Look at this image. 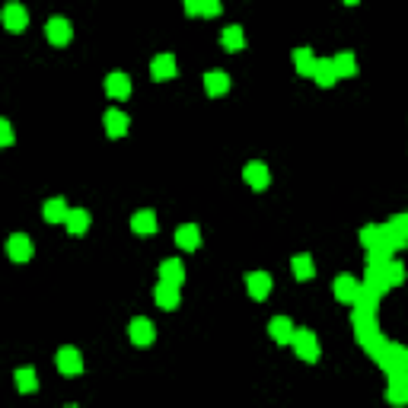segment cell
<instances>
[{"instance_id":"obj_1","label":"cell","mask_w":408,"mask_h":408,"mask_svg":"<svg viewBox=\"0 0 408 408\" xmlns=\"http://www.w3.org/2000/svg\"><path fill=\"white\" fill-rule=\"evenodd\" d=\"M293 351H297V358H303L307 364H316L319 360V338L309 329H297L293 332Z\"/></svg>"},{"instance_id":"obj_2","label":"cell","mask_w":408,"mask_h":408,"mask_svg":"<svg viewBox=\"0 0 408 408\" xmlns=\"http://www.w3.org/2000/svg\"><path fill=\"white\" fill-rule=\"evenodd\" d=\"M128 338H131V344H137V348H147V344H153V338H157V329H153L150 319H131L128 322Z\"/></svg>"},{"instance_id":"obj_3","label":"cell","mask_w":408,"mask_h":408,"mask_svg":"<svg viewBox=\"0 0 408 408\" xmlns=\"http://www.w3.org/2000/svg\"><path fill=\"white\" fill-rule=\"evenodd\" d=\"M242 179H246V185H249V188H255V192H265L268 182H271V173H268V166L262 163V159H252V163H246V169H242Z\"/></svg>"},{"instance_id":"obj_4","label":"cell","mask_w":408,"mask_h":408,"mask_svg":"<svg viewBox=\"0 0 408 408\" xmlns=\"http://www.w3.org/2000/svg\"><path fill=\"white\" fill-rule=\"evenodd\" d=\"M45 39H48L51 45H67L74 39V26L67 23L64 17H51L48 23H45Z\"/></svg>"},{"instance_id":"obj_5","label":"cell","mask_w":408,"mask_h":408,"mask_svg":"<svg viewBox=\"0 0 408 408\" xmlns=\"http://www.w3.org/2000/svg\"><path fill=\"white\" fill-rule=\"evenodd\" d=\"M55 364H58V370L64 376H80L84 373V354L77 348H61L58 358H55Z\"/></svg>"},{"instance_id":"obj_6","label":"cell","mask_w":408,"mask_h":408,"mask_svg":"<svg viewBox=\"0 0 408 408\" xmlns=\"http://www.w3.org/2000/svg\"><path fill=\"white\" fill-rule=\"evenodd\" d=\"M32 252H35V246H32V240H29L26 233H13L7 240V255L13 258V262H19V265H23V262H29V258H32Z\"/></svg>"},{"instance_id":"obj_7","label":"cell","mask_w":408,"mask_h":408,"mask_svg":"<svg viewBox=\"0 0 408 408\" xmlns=\"http://www.w3.org/2000/svg\"><path fill=\"white\" fill-rule=\"evenodd\" d=\"M246 291H249L252 300H268V293H271V275L268 271H249L246 275Z\"/></svg>"},{"instance_id":"obj_8","label":"cell","mask_w":408,"mask_h":408,"mask_svg":"<svg viewBox=\"0 0 408 408\" xmlns=\"http://www.w3.org/2000/svg\"><path fill=\"white\" fill-rule=\"evenodd\" d=\"M3 26H7L10 32H23L26 26H29V13H26L23 3L10 0L7 7H3Z\"/></svg>"},{"instance_id":"obj_9","label":"cell","mask_w":408,"mask_h":408,"mask_svg":"<svg viewBox=\"0 0 408 408\" xmlns=\"http://www.w3.org/2000/svg\"><path fill=\"white\" fill-rule=\"evenodd\" d=\"M360 291H364V287H360V281L354 275H342L338 281H335V297H338L342 303H358Z\"/></svg>"},{"instance_id":"obj_10","label":"cell","mask_w":408,"mask_h":408,"mask_svg":"<svg viewBox=\"0 0 408 408\" xmlns=\"http://www.w3.org/2000/svg\"><path fill=\"white\" fill-rule=\"evenodd\" d=\"M153 300H157V307H163V309H179V303H182V293H179V287H175V284L159 281L157 291H153Z\"/></svg>"},{"instance_id":"obj_11","label":"cell","mask_w":408,"mask_h":408,"mask_svg":"<svg viewBox=\"0 0 408 408\" xmlns=\"http://www.w3.org/2000/svg\"><path fill=\"white\" fill-rule=\"evenodd\" d=\"M106 93L112 96V99H128V96H131V77L122 74V70L108 74L106 77Z\"/></svg>"},{"instance_id":"obj_12","label":"cell","mask_w":408,"mask_h":408,"mask_svg":"<svg viewBox=\"0 0 408 408\" xmlns=\"http://www.w3.org/2000/svg\"><path fill=\"white\" fill-rule=\"evenodd\" d=\"M150 77L157 80V84L173 80V77H175V58H173V55H157V58L150 61Z\"/></svg>"},{"instance_id":"obj_13","label":"cell","mask_w":408,"mask_h":408,"mask_svg":"<svg viewBox=\"0 0 408 408\" xmlns=\"http://www.w3.org/2000/svg\"><path fill=\"white\" fill-rule=\"evenodd\" d=\"M268 332H271V338H275L278 344H293V322L287 316H275L271 322H268Z\"/></svg>"},{"instance_id":"obj_14","label":"cell","mask_w":408,"mask_h":408,"mask_svg":"<svg viewBox=\"0 0 408 408\" xmlns=\"http://www.w3.org/2000/svg\"><path fill=\"white\" fill-rule=\"evenodd\" d=\"M67 214H70V208H67L64 198H48L42 208V217L45 224H67Z\"/></svg>"},{"instance_id":"obj_15","label":"cell","mask_w":408,"mask_h":408,"mask_svg":"<svg viewBox=\"0 0 408 408\" xmlns=\"http://www.w3.org/2000/svg\"><path fill=\"white\" fill-rule=\"evenodd\" d=\"M102 125H106V134H108V137H125V134H128V125H131V122H128L125 112H118V108H108V112H106V122H102Z\"/></svg>"},{"instance_id":"obj_16","label":"cell","mask_w":408,"mask_h":408,"mask_svg":"<svg viewBox=\"0 0 408 408\" xmlns=\"http://www.w3.org/2000/svg\"><path fill=\"white\" fill-rule=\"evenodd\" d=\"M175 246H179V249H185V252H195L201 246V230L195 224L179 226V230H175Z\"/></svg>"},{"instance_id":"obj_17","label":"cell","mask_w":408,"mask_h":408,"mask_svg":"<svg viewBox=\"0 0 408 408\" xmlns=\"http://www.w3.org/2000/svg\"><path fill=\"white\" fill-rule=\"evenodd\" d=\"M159 281H166V284H175V287H182V281H185V265L179 262V258H166V262L159 265Z\"/></svg>"},{"instance_id":"obj_18","label":"cell","mask_w":408,"mask_h":408,"mask_svg":"<svg viewBox=\"0 0 408 408\" xmlns=\"http://www.w3.org/2000/svg\"><path fill=\"white\" fill-rule=\"evenodd\" d=\"M131 230H134L137 236L157 233V214H153V211H137V214L131 217Z\"/></svg>"},{"instance_id":"obj_19","label":"cell","mask_w":408,"mask_h":408,"mask_svg":"<svg viewBox=\"0 0 408 408\" xmlns=\"http://www.w3.org/2000/svg\"><path fill=\"white\" fill-rule=\"evenodd\" d=\"M291 268H293V278H297V281H313V278H316V262H313V255H293Z\"/></svg>"},{"instance_id":"obj_20","label":"cell","mask_w":408,"mask_h":408,"mask_svg":"<svg viewBox=\"0 0 408 408\" xmlns=\"http://www.w3.org/2000/svg\"><path fill=\"white\" fill-rule=\"evenodd\" d=\"M86 230H90V211L74 208L70 214H67V233H70V236H84Z\"/></svg>"},{"instance_id":"obj_21","label":"cell","mask_w":408,"mask_h":408,"mask_svg":"<svg viewBox=\"0 0 408 408\" xmlns=\"http://www.w3.org/2000/svg\"><path fill=\"white\" fill-rule=\"evenodd\" d=\"M204 90H208V96H224V93H230V77L224 70H211V74H204Z\"/></svg>"},{"instance_id":"obj_22","label":"cell","mask_w":408,"mask_h":408,"mask_svg":"<svg viewBox=\"0 0 408 408\" xmlns=\"http://www.w3.org/2000/svg\"><path fill=\"white\" fill-rule=\"evenodd\" d=\"M313 80H316V86H322V90H329V86L338 80V74H335V64L332 58L325 61H316V70H313Z\"/></svg>"},{"instance_id":"obj_23","label":"cell","mask_w":408,"mask_h":408,"mask_svg":"<svg viewBox=\"0 0 408 408\" xmlns=\"http://www.w3.org/2000/svg\"><path fill=\"white\" fill-rule=\"evenodd\" d=\"M293 67H297L300 77H313V70H316V55L309 48H297L293 51Z\"/></svg>"},{"instance_id":"obj_24","label":"cell","mask_w":408,"mask_h":408,"mask_svg":"<svg viewBox=\"0 0 408 408\" xmlns=\"http://www.w3.org/2000/svg\"><path fill=\"white\" fill-rule=\"evenodd\" d=\"M332 64H335V74L338 77H354L358 74V58L351 55V51H338L332 58Z\"/></svg>"},{"instance_id":"obj_25","label":"cell","mask_w":408,"mask_h":408,"mask_svg":"<svg viewBox=\"0 0 408 408\" xmlns=\"http://www.w3.org/2000/svg\"><path fill=\"white\" fill-rule=\"evenodd\" d=\"M220 45H224L226 51H242V45H246V35H242L240 26H226L224 32H220Z\"/></svg>"},{"instance_id":"obj_26","label":"cell","mask_w":408,"mask_h":408,"mask_svg":"<svg viewBox=\"0 0 408 408\" xmlns=\"http://www.w3.org/2000/svg\"><path fill=\"white\" fill-rule=\"evenodd\" d=\"M17 389L19 392H35L39 389V373L32 367H19L17 370Z\"/></svg>"},{"instance_id":"obj_27","label":"cell","mask_w":408,"mask_h":408,"mask_svg":"<svg viewBox=\"0 0 408 408\" xmlns=\"http://www.w3.org/2000/svg\"><path fill=\"white\" fill-rule=\"evenodd\" d=\"M220 10H224V3H220V0H204V3H201V17H220Z\"/></svg>"},{"instance_id":"obj_28","label":"cell","mask_w":408,"mask_h":408,"mask_svg":"<svg viewBox=\"0 0 408 408\" xmlns=\"http://www.w3.org/2000/svg\"><path fill=\"white\" fill-rule=\"evenodd\" d=\"M0 144H3V147H10V144H13V128H10L7 118L0 122Z\"/></svg>"},{"instance_id":"obj_29","label":"cell","mask_w":408,"mask_h":408,"mask_svg":"<svg viewBox=\"0 0 408 408\" xmlns=\"http://www.w3.org/2000/svg\"><path fill=\"white\" fill-rule=\"evenodd\" d=\"M201 3H204V0H182V7L188 17H201Z\"/></svg>"},{"instance_id":"obj_30","label":"cell","mask_w":408,"mask_h":408,"mask_svg":"<svg viewBox=\"0 0 408 408\" xmlns=\"http://www.w3.org/2000/svg\"><path fill=\"white\" fill-rule=\"evenodd\" d=\"M344 3H351V7H354V3H358V0H344Z\"/></svg>"}]
</instances>
